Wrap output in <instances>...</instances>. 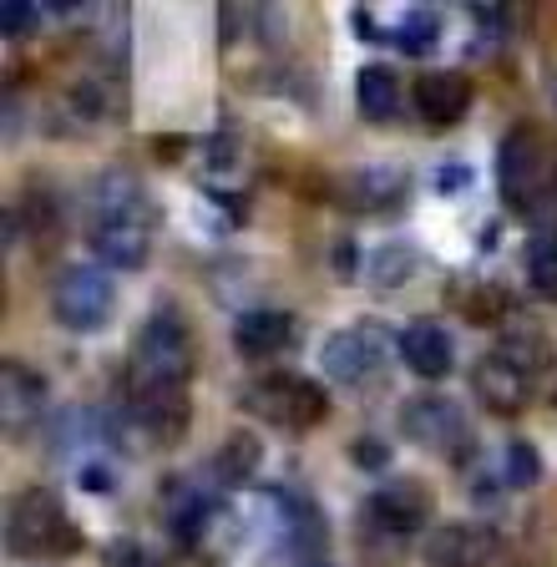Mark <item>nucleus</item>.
<instances>
[{
  "label": "nucleus",
  "instance_id": "1",
  "mask_svg": "<svg viewBox=\"0 0 557 567\" xmlns=\"http://www.w3.org/2000/svg\"><path fill=\"white\" fill-rule=\"evenodd\" d=\"M132 395H173L193 380V330L183 309L157 305L132 340Z\"/></svg>",
  "mask_w": 557,
  "mask_h": 567
},
{
  "label": "nucleus",
  "instance_id": "2",
  "mask_svg": "<svg viewBox=\"0 0 557 567\" xmlns=\"http://www.w3.org/2000/svg\"><path fill=\"white\" fill-rule=\"evenodd\" d=\"M6 547L16 557H56V553H76L82 532L66 517V507H61V496L51 486H25L6 507Z\"/></svg>",
  "mask_w": 557,
  "mask_h": 567
},
{
  "label": "nucleus",
  "instance_id": "3",
  "mask_svg": "<svg viewBox=\"0 0 557 567\" xmlns=\"http://www.w3.org/2000/svg\"><path fill=\"white\" fill-rule=\"evenodd\" d=\"M112 309H117V284H112L107 264H66L51 284V315L61 330L72 334H96L107 330Z\"/></svg>",
  "mask_w": 557,
  "mask_h": 567
},
{
  "label": "nucleus",
  "instance_id": "4",
  "mask_svg": "<svg viewBox=\"0 0 557 567\" xmlns=\"http://www.w3.org/2000/svg\"><path fill=\"white\" fill-rule=\"evenodd\" d=\"M244 411L269 421V425H279V431H309V425L324 421L330 401H324V390L309 375L274 370V375H259L244 385Z\"/></svg>",
  "mask_w": 557,
  "mask_h": 567
},
{
  "label": "nucleus",
  "instance_id": "5",
  "mask_svg": "<svg viewBox=\"0 0 557 567\" xmlns=\"http://www.w3.org/2000/svg\"><path fill=\"white\" fill-rule=\"evenodd\" d=\"M391 350H401V334H391L380 319H360L350 330H334L320 350V365L340 385H365V380L385 375Z\"/></svg>",
  "mask_w": 557,
  "mask_h": 567
},
{
  "label": "nucleus",
  "instance_id": "6",
  "mask_svg": "<svg viewBox=\"0 0 557 567\" xmlns=\"http://www.w3.org/2000/svg\"><path fill=\"white\" fill-rule=\"evenodd\" d=\"M401 436L431 451V456L462 461L466 446H472V425H466L462 405L451 395H415V401L401 405Z\"/></svg>",
  "mask_w": 557,
  "mask_h": 567
},
{
  "label": "nucleus",
  "instance_id": "7",
  "mask_svg": "<svg viewBox=\"0 0 557 567\" xmlns=\"http://www.w3.org/2000/svg\"><path fill=\"white\" fill-rule=\"evenodd\" d=\"M497 183H502L507 208L533 213L537 193H543V137H537V127L517 122V127L502 137V147H497Z\"/></svg>",
  "mask_w": 557,
  "mask_h": 567
},
{
  "label": "nucleus",
  "instance_id": "8",
  "mask_svg": "<svg viewBox=\"0 0 557 567\" xmlns=\"http://www.w3.org/2000/svg\"><path fill=\"white\" fill-rule=\"evenodd\" d=\"M431 512H436V496L415 482V476H395V482L375 486L365 502V522L380 527L385 537H415L431 522Z\"/></svg>",
  "mask_w": 557,
  "mask_h": 567
},
{
  "label": "nucleus",
  "instance_id": "9",
  "mask_svg": "<svg viewBox=\"0 0 557 567\" xmlns=\"http://www.w3.org/2000/svg\"><path fill=\"white\" fill-rule=\"evenodd\" d=\"M86 224H132V228H157V203L132 173H107L92 183V218Z\"/></svg>",
  "mask_w": 557,
  "mask_h": 567
},
{
  "label": "nucleus",
  "instance_id": "10",
  "mask_svg": "<svg viewBox=\"0 0 557 567\" xmlns=\"http://www.w3.org/2000/svg\"><path fill=\"white\" fill-rule=\"evenodd\" d=\"M426 563L431 567H492L497 563V532L476 522H446L426 532Z\"/></svg>",
  "mask_w": 557,
  "mask_h": 567
},
{
  "label": "nucleus",
  "instance_id": "11",
  "mask_svg": "<svg viewBox=\"0 0 557 567\" xmlns=\"http://www.w3.org/2000/svg\"><path fill=\"white\" fill-rule=\"evenodd\" d=\"M472 395L497 415H517L522 405L533 401V375H522L512 360H502L497 350L482 354L472 365Z\"/></svg>",
  "mask_w": 557,
  "mask_h": 567
},
{
  "label": "nucleus",
  "instance_id": "12",
  "mask_svg": "<svg viewBox=\"0 0 557 567\" xmlns=\"http://www.w3.org/2000/svg\"><path fill=\"white\" fill-rule=\"evenodd\" d=\"M466 106H472V82L462 71H426V76H415V117H426L431 127L462 122Z\"/></svg>",
  "mask_w": 557,
  "mask_h": 567
},
{
  "label": "nucleus",
  "instance_id": "13",
  "mask_svg": "<svg viewBox=\"0 0 557 567\" xmlns=\"http://www.w3.org/2000/svg\"><path fill=\"white\" fill-rule=\"evenodd\" d=\"M295 344V315L285 309H249L234 319V350L244 360H274Z\"/></svg>",
  "mask_w": 557,
  "mask_h": 567
},
{
  "label": "nucleus",
  "instance_id": "14",
  "mask_svg": "<svg viewBox=\"0 0 557 567\" xmlns=\"http://www.w3.org/2000/svg\"><path fill=\"white\" fill-rule=\"evenodd\" d=\"M405 360V370L421 380H446L451 370H456V344H451V334L441 330V324H431V319H415L411 330H401V350H395Z\"/></svg>",
  "mask_w": 557,
  "mask_h": 567
},
{
  "label": "nucleus",
  "instance_id": "15",
  "mask_svg": "<svg viewBox=\"0 0 557 567\" xmlns=\"http://www.w3.org/2000/svg\"><path fill=\"white\" fill-rule=\"evenodd\" d=\"M86 244L92 259L107 269H143L153 254V228H132V224H86Z\"/></svg>",
  "mask_w": 557,
  "mask_h": 567
},
{
  "label": "nucleus",
  "instance_id": "16",
  "mask_svg": "<svg viewBox=\"0 0 557 567\" xmlns=\"http://www.w3.org/2000/svg\"><path fill=\"white\" fill-rule=\"evenodd\" d=\"M132 411L153 441H178L188 431V390H173V395H132Z\"/></svg>",
  "mask_w": 557,
  "mask_h": 567
},
{
  "label": "nucleus",
  "instance_id": "17",
  "mask_svg": "<svg viewBox=\"0 0 557 567\" xmlns=\"http://www.w3.org/2000/svg\"><path fill=\"white\" fill-rule=\"evenodd\" d=\"M259 461H264V441L254 431H234L214 456V476L224 486H249L259 476Z\"/></svg>",
  "mask_w": 557,
  "mask_h": 567
},
{
  "label": "nucleus",
  "instance_id": "18",
  "mask_svg": "<svg viewBox=\"0 0 557 567\" xmlns=\"http://www.w3.org/2000/svg\"><path fill=\"white\" fill-rule=\"evenodd\" d=\"M355 102L370 122H385L395 117V106H401V82H395L391 66H360L355 76Z\"/></svg>",
  "mask_w": 557,
  "mask_h": 567
},
{
  "label": "nucleus",
  "instance_id": "19",
  "mask_svg": "<svg viewBox=\"0 0 557 567\" xmlns=\"http://www.w3.org/2000/svg\"><path fill=\"white\" fill-rule=\"evenodd\" d=\"M391 41L405 51V56H431L441 41V11L436 6H411V11L395 21Z\"/></svg>",
  "mask_w": 557,
  "mask_h": 567
},
{
  "label": "nucleus",
  "instance_id": "20",
  "mask_svg": "<svg viewBox=\"0 0 557 567\" xmlns=\"http://www.w3.org/2000/svg\"><path fill=\"white\" fill-rule=\"evenodd\" d=\"M0 390H6V431H11V425H21L25 415L41 405V380L31 375L25 365H16V360H6V365H0Z\"/></svg>",
  "mask_w": 557,
  "mask_h": 567
},
{
  "label": "nucleus",
  "instance_id": "21",
  "mask_svg": "<svg viewBox=\"0 0 557 567\" xmlns=\"http://www.w3.org/2000/svg\"><path fill=\"white\" fill-rule=\"evenodd\" d=\"M76 106H82L92 122H117L122 106H127V96H122V82L117 76H82L76 82Z\"/></svg>",
  "mask_w": 557,
  "mask_h": 567
},
{
  "label": "nucleus",
  "instance_id": "22",
  "mask_svg": "<svg viewBox=\"0 0 557 567\" xmlns=\"http://www.w3.org/2000/svg\"><path fill=\"white\" fill-rule=\"evenodd\" d=\"M527 279L547 305H557V228H543V234L527 238Z\"/></svg>",
  "mask_w": 557,
  "mask_h": 567
},
{
  "label": "nucleus",
  "instance_id": "23",
  "mask_svg": "<svg viewBox=\"0 0 557 567\" xmlns=\"http://www.w3.org/2000/svg\"><path fill=\"white\" fill-rule=\"evenodd\" d=\"M401 193H405L401 167H365V173L350 183V203H355V208H380L385 198H401Z\"/></svg>",
  "mask_w": 557,
  "mask_h": 567
},
{
  "label": "nucleus",
  "instance_id": "24",
  "mask_svg": "<svg viewBox=\"0 0 557 567\" xmlns=\"http://www.w3.org/2000/svg\"><path fill=\"white\" fill-rule=\"evenodd\" d=\"M497 354L502 360H512V365L522 370V375H543L547 365H553V344L543 340V334H527V330H517V334H507V340L497 344Z\"/></svg>",
  "mask_w": 557,
  "mask_h": 567
},
{
  "label": "nucleus",
  "instance_id": "25",
  "mask_svg": "<svg viewBox=\"0 0 557 567\" xmlns=\"http://www.w3.org/2000/svg\"><path fill=\"white\" fill-rule=\"evenodd\" d=\"M411 269H415L411 248H405V244H385L375 259H370V284H375V289H401V284L411 279Z\"/></svg>",
  "mask_w": 557,
  "mask_h": 567
},
{
  "label": "nucleus",
  "instance_id": "26",
  "mask_svg": "<svg viewBox=\"0 0 557 567\" xmlns=\"http://www.w3.org/2000/svg\"><path fill=\"white\" fill-rule=\"evenodd\" d=\"M502 482H507V486H533V482H543V456H537L527 441H512V446L502 451Z\"/></svg>",
  "mask_w": 557,
  "mask_h": 567
},
{
  "label": "nucleus",
  "instance_id": "27",
  "mask_svg": "<svg viewBox=\"0 0 557 567\" xmlns=\"http://www.w3.org/2000/svg\"><path fill=\"white\" fill-rule=\"evenodd\" d=\"M41 16H47V6H31V0H6V6H0V31L11 35V41H16V35H31Z\"/></svg>",
  "mask_w": 557,
  "mask_h": 567
},
{
  "label": "nucleus",
  "instance_id": "28",
  "mask_svg": "<svg viewBox=\"0 0 557 567\" xmlns=\"http://www.w3.org/2000/svg\"><path fill=\"white\" fill-rule=\"evenodd\" d=\"M466 315H472V324H502V315H507V289L482 284V295L466 299Z\"/></svg>",
  "mask_w": 557,
  "mask_h": 567
},
{
  "label": "nucleus",
  "instance_id": "29",
  "mask_svg": "<svg viewBox=\"0 0 557 567\" xmlns=\"http://www.w3.org/2000/svg\"><path fill=\"white\" fill-rule=\"evenodd\" d=\"M355 461L365 466V472H380V466L391 461V446H380L375 436H360V441H355Z\"/></svg>",
  "mask_w": 557,
  "mask_h": 567
},
{
  "label": "nucleus",
  "instance_id": "30",
  "mask_svg": "<svg viewBox=\"0 0 557 567\" xmlns=\"http://www.w3.org/2000/svg\"><path fill=\"white\" fill-rule=\"evenodd\" d=\"M82 486H86V492H102V496H107L112 486H117V482H112V466H102V461L82 466Z\"/></svg>",
  "mask_w": 557,
  "mask_h": 567
},
{
  "label": "nucleus",
  "instance_id": "31",
  "mask_svg": "<svg viewBox=\"0 0 557 567\" xmlns=\"http://www.w3.org/2000/svg\"><path fill=\"white\" fill-rule=\"evenodd\" d=\"M466 183H472V167H466V163L441 167V177H436V188H441V193H456V188H466Z\"/></svg>",
  "mask_w": 557,
  "mask_h": 567
},
{
  "label": "nucleus",
  "instance_id": "32",
  "mask_svg": "<svg viewBox=\"0 0 557 567\" xmlns=\"http://www.w3.org/2000/svg\"><path fill=\"white\" fill-rule=\"evenodd\" d=\"M320 567H324V563H320Z\"/></svg>",
  "mask_w": 557,
  "mask_h": 567
}]
</instances>
